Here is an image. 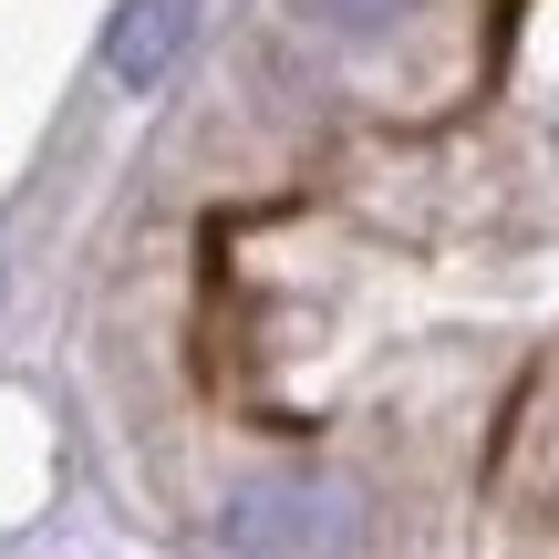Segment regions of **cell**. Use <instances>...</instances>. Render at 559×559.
Listing matches in <instances>:
<instances>
[{
  "instance_id": "obj_1",
  "label": "cell",
  "mask_w": 559,
  "mask_h": 559,
  "mask_svg": "<svg viewBox=\"0 0 559 559\" xmlns=\"http://www.w3.org/2000/svg\"><path fill=\"white\" fill-rule=\"evenodd\" d=\"M228 559H353L362 549V498L342 477H249L218 508Z\"/></svg>"
},
{
  "instance_id": "obj_2",
  "label": "cell",
  "mask_w": 559,
  "mask_h": 559,
  "mask_svg": "<svg viewBox=\"0 0 559 559\" xmlns=\"http://www.w3.org/2000/svg\"><path fill=\"white\" fill-rule=\"evenodd\" d=\"M198 41V0H115L104 21V73L115 83H166V62Z\"/></svg>"
},
{
  "instance_id": "obj_3",
  "label": "cell",
  "mask_w": 559,
  "mask_h": 559,
  "mask_svg": "<svg viewBox=\"0 0 559 559\" xmlns=\"http://www.w3.org/2000/svg\"><path fill=\"white\" fill-rule=\"evenodd\" d=\"M404 11H415V0H321V21H332V32H394Z\"/></svg>"
}]
</instances>
